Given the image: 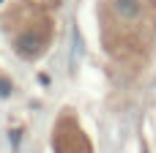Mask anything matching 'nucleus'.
<instances>
[{"mask_svg":"<svg viewBox=\"0 0 156 153\" xmlns=\"http://www.w3.org/2000/svg\"><path fill=\"white\" fill-rule=\"evenodd\" d=\"M112 14L123 22H140L145 16V5L140 0H112Z\"/></svg>","mask_w":156,"mask_h":153,"instance_id":"f257e3e1","label":"nucleus"}]
</instances>
